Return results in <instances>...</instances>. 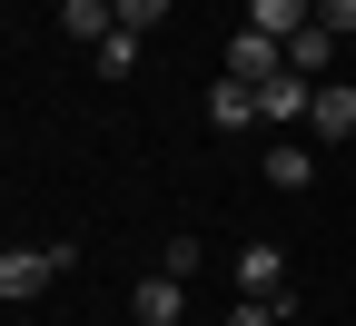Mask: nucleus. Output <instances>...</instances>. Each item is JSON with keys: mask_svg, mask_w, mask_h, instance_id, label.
I'll list each match as a JSON object with an SVG mask.
<instances>
[{"mask_svg": "<svg viewBox=\"0 0 356 326\" xmlns=\"http://www.w3.org/2000/svg\"><path fill=\"white\" fill-rule=\"evenodd\" d=\"M70 257L79 247H10V257H0V297H40V287H50V277H70Z\"/></svg>", "mask_w": 356, "mask_h": 326, "instance_id": "nucleus-1", "label": "nucleus"}, {"mask_svg": "<svg viewBox=\"0 0 356 326\" xmlns=\"http://www.w3.org/2000/svg\"><path fill=\"white\" fill-rule=\"evenodd\" d=\"M129 316H139V326H178V316H188V277H168V267H149L139 287H129Z\"/></svg>", "mask_w": 356, "mask_h": 326, "instance_id": "nucleus-2", "label": "nucleus"}, {"mask_svg": "<svg viewBox=\"0 0 356 326\" xmlns=\"http://www.w3.org/2000/svg\"><path fill=\"white\" fill-rule=\"evenodd\" d=\"M238 297H297V287H287V247H277V238H248V247H238Z\"/></svg>", "mask_w": 356, "mask_h": 326, "instance_id": "nucleus-3", "label": "nucleus"}, {"mask_svg": "<svg viewBox=\"0 0 356 326\" xmlns=\"http://www.w3.org/2000/svg\"><path fill=\"white\" fill-rule=\"evenodd\" d=\"M287 70V40H267V30H248L238 20V40H228V79H248V89H267Z\"/></svg>", "mask_w": 356, "mask_h": 326, "instance_id": "nucleus-4", "label": "nucleus"}, {"mask_svg": "<svg viewBox=\"0 0 356 326\" xmlns=\"http://www.w3.org/2000/svg\"><path fill=\"white\" fill-rule=\"evenodd\" d=\"M307 109H317V79H297V70H277V79L257 89V119H267V129H297Z\"/></svg>", "mask_w": 356, "mask_h": 326, "instance_id": "nucleus-5", "label": "nucleus"}, {"mask_svg": "<svg viewBox=\"0 0 356 326\" xmlns=\"http://www.w3.org/2000/svg\"><path fill=\"white\" fill-rule=\"evenodd\" d=\"M307 129H317V138H356V89H346V79H317V109H307Z\"/></svg>", "mask_w": 356, "mask_h": 326, "instance_id": "nucleus-6", "label": "nucleus"}, {"mask_svg": "<svg viewBox=\"0 0 356 326\" xmlns=\"http://www.w3.org/2000/svg\"><path fill=\"white\" fill-rule=\"evenodd\" d=\"M208 129H218V138H228V129H257V89H248V79H218V89H208Z\"/></svg>", "mask_w": 356, "mask_h": 326, "instance_id": "nucleus-7", "label": "nucleus"}, {"mask_svg": "<svg viewBox=\"0 0 356 326\" xmlns=\"http://www.w3.org/2000/svg\"><path fill=\"white\" fill-rule=\"evenodd\" d=\"M307 20H317V0H248V30H267V40H297Z\"/></svg>", "mask_w": 356, "mask_h": 326, "instance_id": "nucleus-8", "label": "nucleus"}, {"mask_svg": "<svg viewBox=\"0 0 356 326\" xmlns=\"http://www.w3.org/2000/svg\"><path fill=\"white\" fill-rule=\"evenodd\" d=\"M257 168H267V188H287V198L307 188V178H317V158H307V149H297V138H277V149H267Z\"/></svg>", "mask_w": 356, "mask_h": 326, "instance_id": "nucleus-9", "label": "nucleus"}, {"mask_svg": "<svg viewBox=\"0 0 356 326\" xmlns=\"http://www.w3.org/2000/svg\"><path fill=\"white\" fill-rule=\"evenodd\" d=\"M60 30H70V40H89V50H99V40L119 30V10H109V0H60Z\"/></svg>", "mask_w": 356, "mask_h": 326, "instance_id": "nucleus-10", "label": "nucleus"}, {"mask_svg": "<svg viewBox=\"0 0 356 326\" xmlns=\"http://www.w3.org/2000/svg\"><path fill=\"white\" fill-rule=\"evenodd\" d=\"M287 70H297V79H327V70H337V40H327L317 20H307V30L287 40Z\"/></svg>", "mask_w": 356, "mask_h": 326, "instance_id": "nucleus-11", "label": "nucleus"}, {"mask_svg": "<svg viewBox=\"0 0 356 326\" xmlns=\"http://www.w3.org/2000/svg\"><path fill=\"white\" fill-rule=\"evenodd\" d=\"M89 60H99V79H129V70H139V30H109Z\"/></svg>", "mask_w": 356, "mask_h": 326, "instance_id": "nucleus-12", "label": "nucleus"}, {"mask_svg": "<svg viewBox=\"0 0 356 326\" xmlns=\"http://www.w3.org/2000/svg\"><path fill=\"white\" fill-rule=\"evenodd\" d=\"M297 316V297H238L228 307V326H287Z\"/></svg>", "mask_w": 356, "mask_h": 326, "instance_id": "nucleus-13", "label": "nucleus"}, {"mask_svg": "<svg viewBox=\"0 0 356 326\" xmlns=\"http://www.w3.org/2000/svg\"><path fill=\"white\" fill-rule=\"evenodd\" d=\"M159 267H168V277H198V267H208V247H198V238H168V247H159Z\"/></svg>", "mask_w": 356, "mask_h": 326, "instance_id": "nucleus-14", "label": "nucleus"}, {"mask_svg": "<svg viewBox=\"0 0 356 326\" xmlns=\"http://www.w3.org/2000/svg\"><path fill=\"white\" fill-rule=\"evenodd\" d=\"M109 10H119V30H159V20H168V0H109Z\"/></svg>", "mask_w": 356, "mask_h": 326, "instance_id": "nucleus-15", "label": "nucleus"}, {"mask_svg": "<svg viewBox=\"0 0 356 326\" xmlns=\"http://www.w3.org/2000/svg\"><path fill=\"white\" fill-rule=\"evenodd\" d=\"M317 30L327 40H356V0H317Z\"/></svg>", "mask_w": 356, "mask_h": 326, "instance_id": "nucleus-16", "label": "nucleus"}]
</instances>
